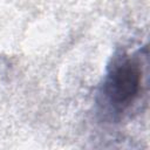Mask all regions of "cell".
I'll use <instances>...</instances> for the list:
<instances>
[{"mask_svg": "<svg viewBox=\"0 0 150 150\" xmlns=\"http://www.w3.org/2000/svg\"><path fill=\"white\" fill-rule=\"evenodd\" d=\"M142 71L135 61H125L120 64L110 75L108 94L116 104H129L138 94Z\"/></svg>", "mask_w": 150, "mask_h": 150, "instance_id": "cell-1", "label": "cell"}]
</instances>
